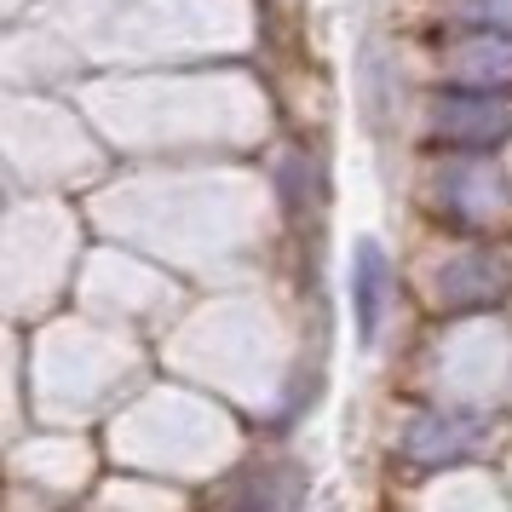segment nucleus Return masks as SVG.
I'll list each match as a JSON object with an SVG mask.
<instances>
[{
  "mask_svg": "<svg viewBox=\"0 0 512 512\" xmlns=\"http://www.w3.org/2000/svg\"><path fill=\"white\" fill-rule=\"evenodd\" d=\"M386 294H392V265H386V248L363 236L357 254H351V311H357V340L374 346L380 340V323H386Z\"/></svg>",
  "mask_w": 512,
  "mask_h": 512,
  "instance_id": "nucleus-1",
  "label": "nucleus"
},
{
  "mask_svg": "<svg viewBox=\"0 0 512 512\" xmlns=\"http://www.w3.org/2000/svg\"><path fill=\"white\" fill-rule=\"evenodd\" d=\"M472 443H478V420L472 415H415L409 432H403V449H409V461H420V466L461 461Z\"/></svg>",
  "mask_w": 512,
  "mask_h": 512,
  "instance_id": "nucleus-2",
  "label": "nucleus"
},
{
  "mask_svg": "<svg viewBox=\"0 0 512 512\" xmlns=\"http://www.w3.org/2000/svg\"><path fill=\"white\" fill-rule=\"evenodd\" d=\"M438 133L449 144H466V150H478V144L501 139L507 133V110L501 104H489V98H443L438 104Z\"/></svg>",
  "mask_w": 512,
  "mask_h": 512,
  "instance_id": "nucleus-3",
  "label": "nucleus"
}]
</instances>
